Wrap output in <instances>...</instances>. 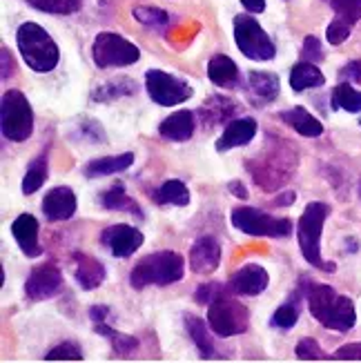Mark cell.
Wrapping results in <instances>:
<instances>
[{
    "instance_id": "cell-1",
    "label": "cell",
    "mask_w": 361,
    "mask_h": 363,
    "mask_svg": "<svg viewBox=\"0 0 361 363\" xmlns=\"http://www.w3.org/2000/svg\"><path fill=\"white\" fill-rule=\"evenodd\" d=\"M185 272V261L177 252H154L140 259L130 272L132 288L143 290L148 286H172L183 279Z\"/></svg>"
},
{
    "instance_id": "cell-2",
    "label": "cell",
    "mask_w": 361,
    "mask_h": 363,
    "mask_svg": "<svg viewBox=\"0 0 361 363\" xmlns=\"http://www.w3.org/2000/svg\"><path fill=\"white\" fill-rule=\"evenodd\" d=\"M16 43H18L21 56L29 69L47 74L58 65V45L38 23H23L16 31Z\"/></svg>"
},
{
    "instance_id": "cell-3",
    "label": "cell",
    "mask_w": 361,
    "mask_h": 363,
    "mask_svg": "<svg viewBox=\"0 0 361 363\" xmlns=\"http://www.w3.org/2000/svg\"><path fill=\"white\" fill-rule=\"evenodd\" d=\"M328 216V205L326 203H308L306 210L299 218V225H296V236H299V247L304 259L319 267L323 272H335V263H328L321 257V232L323 223Z\"/></svg>"
},
{
    "instance_id": "cell-4",
    "label": "cell",
    "mask_w": 361,
    "mask_h": 363,
    "mask_svg": "<svg viewBox=\"0 0 361 363\" xmlns=\"http://www.w3.org/2000/svg\"><path fill=\"white\" fill-rule=\"evenodd\" d=\"M0 128H3V136L13 143H23L34 132V112L23 91H5L0 103Z\"/></svg>"
},
{
    "instance_id": "cell-5",
    "label": "cell",
    "mask_w": 361,
    "mask_h": 363,
    "mask_svg": "<svg viewBox=\"0 0 361 363\" xmlns=\"http://www.w3.org/2000/svg\"><path fill=\"white\" fill-rule=\"evenodd\" d=\"M91 58L96 62V67L107 69V67H128L140 58V50L130 43L128 38H123L112 31H103L91 45Z\"/></svg>"
},
{
    "instance_id": "cell-6",
    "label": "cell",
    "mask_w": 361,
    "mask_h": 363,
    "mask_svg": "<svg viewBox=\"0 0 361 363\" xmlns=\"http://www.w3.org/2000/svg\"><path fill=\"white\" fill-rule=\"evenodd\" d=\"M208 323L218 337L243 335L250 323V312L243 303L234 301L232 296L218 294L208 308Z\"/></svg>"
},
{
    "instance_id": "cell-7",
    "label": "cell",
    "mask_w": 361,
    "mask_h": 363,
    "mask_svg": "<svg viewBox=\"0 0 361 363\" xmlns=\"http://www.w3.org/2000/svg\"><path fill=\"white\" fill-rule=\"evenodd\" d=\"M234 40L243 56L250 60H270L277 54L272 38L252 16H237L234 18Z\"/></svg>"
},
{
    "instance_id": "cell-8",
    "label": "cell",
    "mask_w": 361,
    "mask_h": 363,
    "mask_svg": "<svg viewBox=\"0 0 361 363\" xmlns=\"http://www.w3.org/2000/svg\"><path fill=\"white\" fill-rule=\"evenodd\" d=\"M232 225L250 236H290L292 220L290 218H274L255 208H237L232 210Z\"/></svg>"
},
{
    "instance_id": "cell-9",
    "label": "cell",
    "mask_w": 361,
    "mask_h": 363,
    "mask_svg": "<svg viewBox=\"0 0 361 363\" xmlns=\"http://www.w3.org/2000/svg\"><path fill=\"white\" fill-rule=\"evenodd\" d=\"M145 87H148L150 99L156 105H163V107L181 105L192 96L190 85L181 81V78L172 76L167 72H161V69H150L145 74Z\"/></svg>"
},
{
    "instance_id": "cell-10",
    "label": "cell",
    "mask_w": 361,
    "mask_h": 363,
    "mask_svg": "<svg viewBox=\"0 0 361 363\" xmlns=\"http://www.w3.org/2000/svg\"><path fill=\"white\" fill-rule=\"evenodd\" d=\"M101 243L109 250V255H112V257L128 259V257L134 255L140 245H143V234H140V230H136L132 225L118 223V225L103 230Z\"/></svg>"
},
{
    "instance_id": "cell-11",
    "label": "cell",
    "mask_w": 361,
    "mask_h": 363,
    "mask_svg": "<svg viewBox=\"0 0 361 363\" xmlns=\"http://www.w3.org/2000/svg\"><path fill=\"white\" fill-rule=\"evenodd\" d=\"M62 288V274L56 265H38L25 281V294L31 301H43L58 294Z\"/></svg>"
},
{
    "instance_id": "cell-12",
    "label": "cell",
    "mask_w": 361,
    "mask_h": 363,
    "mask_svg": "<svg viewBox=\"0 0 361 363\" xmlns=\"http://www.w3.org/2000/svg\"><path fill=\"white\" fill-rule=\"evenodd\" d=\"M221 265V245L212 236H201L190 250V270L194 274H212Z\"/></svg>"
},
{
    "instance_id": "cell-13",
    "label": "cell",
    "mask_w": 361,
    "mask_h": 363,
    "mask_svg": "<svg viewBox=\"0 0 361 363\" xmlns=\"http://www.w3.org/2000/svg\"><path fill=\"white\" fill-rule=\"evenodd\" d=\"M268 283H270V277L265 272V267L250 263V265H243L239 272L232 274L230 290L241 296H257L268 288Z\"/></svg>"
},
{
    "instance_id": "cell-14",
    "label": "cell",
    "mask_w": 361,
    "mask_h": 363,
    "mask_svg": "<svg viewBox=\"0 0 361 363\" xmlns=\"http://www.w3.org/2000/svg\"><path fill=\"white\" fill-rule=\"evenodd\" d=\"M11 234L21 252L29 259H36L43 255V247L38 243V220L31 214H21L11 223Z\"/></svg>"
},
{
    "instance_id": "cell-15",
    "label": "cell",
    "mask_w": 361,
    "mask_h": 363,
    "mask_svg": "<svg viewBox=\"0 0 361 363\" xmlns=\"http://www.w3.org/2000/svg\"><path fill=\"white\" fill-rule=\"evenodd\" d=\"M257 136V121L243 116V118H234L228 123V128L223 130L221 138H218L216 150L218 152H228L234 147H243L248 145L250 140Z\"/></svg>"
},
{
    "instance_id": "cell-16",
    "label": "cell",
    "mask_w": 361,
    "mask_h": 363,
    "mask_svg": "<svg viewBox=\"0 0 361 363\" xmlns=\"http://www.w3.org/2000/svg\"><path fill=\"white\" fill-rule=\"evenodd\" d=\"M76 212V196L72 187H54L43 199V214L50 220H67Z\"/></svg>"
},
{
    "instance_id": "cell-17",
    "label": "cell",
    "mask_w": 361,
    "mask_h": 363,
    "mask_svg": "<svg viewBox=\"0 0 361 363\" xmlns=\"http://www.w3.org/2000/svg\"><path fill=\"white\" fill-rule=\"evenodd\" d=\"M74 279L83 290H96L105 281V267L94 257L76 252L74 255Z\"/></svg>"
},
{
    "instance_id": "cell-18",
    "label": "cell",
    "mask_w": 361,
    "mask_h": 363,
    "mask_svg": "<svg viewBox=\"0 0 361 363\" xmlns=\"http://www.w3.org/2000/svg\"><path fill=\"white\" fill-rule=\"evenodd\" d=\"M194 114L187 112V109H181V112H174L172 116H167L161 123V136L167 140H177V143H183V140H190L194 134Z\"/></svg>"
},
{
    "instance_id": "cell-19",
    "label": "cell",
    "mask_w": 361,
    "mask_h": 363,
    "mask_svg": "<svg viewBox=\"0 0 361 363\" xmlns=\"http://www.w3.org/2000/svg\"><path fill=\"white\" fill-rule=\"evenodd\" d=\"M279 76L270 72H250L248 74V89L257 103H272L279 96Z\"/></svg>"
},
{
    "instance_id": "cell-20",
    "label": "cell",
    "mask_w": 361,
    "mask_h": 363,
    "mask_svg": "<svg viewBox=\"0 0 361 363\" xmlns=\"http://www.w3.org/2000/svg\"><path fill=\"white\" fill-rule=\"evenodd\" d=\"M281 121H284L288 128H292L296 134L308 136V138H317L323 134V125L319 123V118H315L304 107L288 109V112L281 114Z\"/></svg>"
},
{
    "instance_id": "cell-21",
    "label": "cell",
    "mask_w": 361,
    "mask_h": 363,
    "mask_svg": "<svg viewBox=\"0 0 361 363\" xmlns=\"http://www.w3.org/2000/svg\"><path fill=\"white\" fill-rule=\"evenodd\" d=\"M357 321V312H355V306L348 296H337L335 306L328 312L326 321L321 323L323 328L328 330H337V333H346L350 330Z\"/></svg>"
},
{
    "instance_id": "cell-22",
    "label": "cell",
    "mask_w": 361,
    "mask_h": 363,
    "mask_svg": "<svg viewBox=\"0 0 361 363\" xmlns=\"http://www.w3.org/2000/svg\"><path fill=\"white\" fill-rule=\"evenodd\" d=\"M208 76H210V81L218 87H232V85L239 83V67L230 56L216 54L208 62Z\"/></svg>"
},
{
    "instance_id": "cell-23",
    "label": "cell",
    "mask_w": 361,
    "mask_h": 363,
    "mask_svg": "<svg viewBox=\"0 0 361 363\" xmlns=\"http://www.w3.org/2000/svg\"><path fill=\"white\" fill-rule=\"evenodd\" d=\"M132 163H134V154L130 152L118 154V156H105V159H96L85 165V177L99 179L107 174H118V172L132 167Z\"/></svg>"
},
{
    "instance_id": "cell-24",
    "label": "cell",
    "mask_w": 361,
    "mask_h": 363,
    "mask_svg": "<svg viewBox=\"0 0 361 363\" xmlns=\"http://www.w3.org/2000/svg\"><path fill=\"white\" fill-rule=\"evenodd\" d=\"M326 83V76L321 74V69L315 65V62H296L290 72V87L294 91H306L312 87H321Z\"/></svg>"
},
{
    "instance_id": "cell-25",
    "label": "cell",
    "mask_w": 361,
    "mask_h": 363,
    "mask_svg": "<svg viewBox=\"0 0 361 363\" xmlns=\"http://www.w3.org/2000/svg\"><path fill=\"white\" fill-rule=\"evenodd\" d=\"M337 292L331 288V286H312L308 290V306H310V314L315 317L319 323L326 321L328 312H331V308L335 306L337 301Z\"/></svg>"
},
{
    "instance_id": "cell-26",
    "label": "cell",
    "mask_w": 361,
    "mask_h": 363,
    "mask_svg": "<svg viewBox=\"0 0 361 363\" xmlns=\"http://www.w3.org/2000/svg\"><path fill=\"white\" fill-rule=\"evenodd\" d=\"M185 328H187V335L194 341V345L199 348L203 359H210L214 357V345L212 339L208 337V325L201 317H194V314H187L185 317Z\"/></svg>"
},
{
    "instance_id": "cell-27",
    "label": "cell",
    "mask_w": 361,
    "mask_h": 363,
    "mask_svg": "<svg viewBox=\"0 0 361 363\" xmlns=\"http://www.w3.org/2000/svg\"><path fill=\"white\" fill-rule=\"evenodd\" d=\"M156 201L161 205H179V208H185L190 203V189L181 181H165L156 189Z\"/></svg>"
},
{
    "instance_id": "cell-28",
    "label": "cell",
    "mask_w": 361,
    "mask_h": 363,
    "mask_svg": "<svg viewBox=\"0 0 361 363\" xmlns=\"http://www.w3.org/2000/svg\"><path fill=\"white\" fill-rule=\"evenodd\" d=\"M103 205L107 210H118V212H130V214H138L140 208L136 205V201H132L128 196V192H125L123 183H116L107 189V192L103 194Z\"/></svg>"
},
{
    "instance_id": "cell-29",
    "label": "cell",
    "mask_w": 361,
    "mask_h": 363,
    "mask_svg": "<svg viewBox=\"0 0 361 363\" xmlns=\"http://www.w3.org/2000/svg\"><path fill=\"white\" fill-rule=\"evenodd\" d=\"M333 107L346 109V112H350V114L361 112V91L348 83L337 85L333 91Z\"/></svg>"
},
{
    "instance_id": "cell-30",
    "label": "cell",
    "mask_w": 361,
    "mask_h": 363,
    "mask_svg": "<svg viewBox=\"0 0 361 363\" xmlns=\"http://www.w3.org/2000/svg\"><path fill=\"white\" fill-rule=\"evenodd\" d=\"M45 181H47V156H38V159L27 167V174L23 179V194L38 192Z\"/></svg>"
},
{
    "instance_id": "cell-31",
    "label": "cell",
    "mask_w": 361,
    "mask_h": 363,
    "mask_svg": "<svg viewBox=\"0 0 361 363\" xmlns=\"http://www.w3.org/2000/svg\"><path fill=\"white\" fill-rule=\"evenodd\" d=\"M96 333H99V335H105L109 341H112L114 350H116L121 357H130V354L136 350V345H138V341H136L134 337H130V335H121V333H116V330L109 328L107 323H96Z\"/></svg>"
},
{
    "instance_id": "cell-32",
    "label": "cell",
    "mask_w": 361,
    "mask_h": 363,
    "mask_svg": "<svg viewBox=\"0 0 361 363\" xmlns=\"http://www.w3.org/2000/svg\"><path fill=\"white\" fill-rule=\"evenodd\" d=\"M136 91V85L130 78H118V81H112V83H105L103 87H99L94 91V99L96 101H114V99H121V96H130V94Z\"/></svg>"
},
{
    "instance_id": "cell-33",
    "label": "cell",
    "mask_w": 361,
    "mask_h": 363,
    "mask_svg": "<svg viewBox=\"0 0 361 363\" xmlns=\"http://www.w3.org/2000/svg\"><path fill=\"white\" fill-rule=\"evenodd\" d=\"M132 16L138 21V23H143L148 27H154V29H163L170 25V13L159 9V7H145V5H140V7H134L132 9Z\"/></svg>"
},
{
    "instance_id": "cell-34",
    "label": "cell",
    "mask_w": 361,
    "mask_h": 363,
    "mask_svg": "<svg viewBox=\"0 0 361 363\" xmlns=\"http://www.w3.org/2000/svg\"><path fill=\"white\" fill-rule=\"evenodd\" d=\"M27 3L47 13H74L81 9L83 0H27Z\"/></svg>"
},
{
    "instance_id": "cell-35",
    "label": "cell",
    "mask_w": 361,
    "mask_h": 363,
    "mask_svg": "<svg viewBox=\"0 0 361 363\" xmlns=\"http://www.w3.org/2000/svg\"><path fill=\"white\" fill-rule=\"evenodd\" d=\"M333 9L337 18L346 21L348 25L361 21V0H333Z\"/></svg>"
},
{
    "instance_id": "cell-36",
    "label": "cell",
    "mask_w": 361,
    "mask_h": 363,
    "mask_svg": "<svg viewBox=\"0 0 361 363\" xmlns=\"http://www.w3.org/2000/svg\"><path fill=\"white\" fill-rule=\"evenodd\" d=\"M296 321H299V306H296L294 301L284 303L274 312V317H272V325L274 328H284V330L292 328Z\"/></svg>"
},
{
    "instance_id": "cell-37",
    "label": "cell",
    "mask_w": 361,
    "mask_h": 363,
    "mask_svg": "<svg viewBox=\"0 0 361 363\" xmlns=\"http://www.w3.org/2000/svg\"><path fill=\"white\" fill-rule=\"evenodd\" d=\"M296 359H301V361H323V359H333V357H328L321 348H319V343L315 339H301L299 343H296V350H294Z\"/></svg>"
},
{
    "instance_id": "cell-38",
    "label": "cell",
    "mask_w": 361,
    "mask_h": 363,
    "mask_svg": "<svg viewBox=\"0 0 361 363\" xmlns=\"http://www.w3.org/2000/svg\"><path fill=\"white\" fill-rule=\"evenodd\" d=\"M45 359L47 361H81L83 359V352H81V348H78L76 343H60V345H56L54 350H50L45 354Z\"/></svg>"
},
{
    "instance_id": "cell-39",
    "label": "cell",
    "mask_w": 361,
    "mask_h": 363,
    "mask_svg": "<svg viewBox=\"0 0 361 363\" xmlns=\"http://www.w3.org/2000/svg\"><path fill=\"white\" fill-rule=\"evenodd\" d=\"M350 27H352V25H348L346 21H341V18L333 21L331 25H328V31H326L328 43H331V45H341L343 40H348V36H350Z\"/></svg>"
},
{
    "instance_id": "cell-40",
    "label": "cell",
    "mask_w": 361,
    "mask_h": 363,
    "mask_svg": "<svg viewBox=\"0 0 361 363\" xmlns=\"http://www.w3.org/2000/svg\"><path fill=\"white\" fill-rule=\"evenodd\" d=\"M301 56L304 60L308 62H319L323 58V50H321V43L317 36H308L304 40V50H301Z\"/></svg>"
},
{
    "instance_id": "cell-41",
    "label": "cell",
    "mask_w": 361,
    "mask_h": 363,
    "mask_svg": "<svg viewBox=\"0 0 361 363\" xmlns=\"http://www.w3.org/2000/svg\"><path fill=\"white\" fill-rule=\"evenodd\" d=\"M218 294H223V288L218 286V283H206V286H201L196 290V303H201V306L212 303Z\"/></svg>"
},
{
    "instance_id": "cell-42",
    "label": "cell",
    "mask_w": 361,
    "mask_h": 363,
    "mask_svg": "<svg viewBox=\"0 0 361 363\" xmlns=\"http://www.w3.org/2000/svg\"><path fill=\"white\" fill-rule=\"evenodd\" d=\"M337 361H361V343H348L341 345V348L333 354Z\"/></svg>"
},
{
    "instance_id": "cell-43",
    "label": "cell",
    "mask_w": 361,
    "mask_h": 363,
    "mask_svg": "<svg viewBox=\"0 0 361 363\" xmlns=\"http://www.w3.org/2000/svg\"><path fill=\"white\" fill-rule=\"evenodd\" d=\"M346 78H350V81H355V83H361V60H352V62H348L346 67H343V72H341Z\"/></svg>"
},
{
    "instance_id": "cell-44",
    "label": "cell",
    "mask_w": 361,
    "mask_h": 363,
    "mask_svg": "<svg viewBox=\"0 0 361 363\" xmlns=\"http://www.w3.org/2000/svg\"><path fill=\"white\" fill-rule=\"evenodd\" d=\"M0 58H3V81H7L9 74L13 72V60H11V56H9V50H7V47H3V50H0Z\"/></svg>"
},
{
    "instance_id": "cell-45",
    "label": "cell",
    "mask_w": 361,
    "mask_h": 363,
    "mask_svg": "<svg viewBox=\"0 0 361 363\" xmlns=\"http://www.w3.org/2000/svg\"><path fill=\"white\" fill-rule=\"evenodd\" d=\"M107 314H109V308H105V306H94L89 310V317L94 319V323H105L107 321Z\"/></svg>"
},
{
    "instance_id": "cell-46",
    "label": "cell",
    "mask_w": 361,
    "mask_h": 363,
    "mask_svg": "<svg viewBox=\"0 0 361 363\" xmlns=\"http://www.w3.org/2000/svg\"><path fill=\"white\" fill-rule=\"evenodd\" d=\"M241 5L248 9V11H252V13H261L265 9V0H241Z\"/></svg>"
},
{
    "instance_id": "cell-47",
    "label": "cell",
    "mask_w": 361,
    "mask_h": 363,
    "mask_svg": "<svg viewBox=\"0 0 361 363\" xmlns=\"http://www.w3.org/2000/svg\"><path fill=\"white\" fill-rule=\"evenodd\" d=\"M228 187H230V192L237 199H248V189H245V185L241 181H232Z\"/></svg>"
},
{
    "instance_id": "cell-48",
    "label": "cell",
    "mask_w": 361,
    "mask_h": 363,
    "mask_svg": "<svg viewBox=\"0 0 361 363\" xmlns=\"http://www.w3.org/2000/svg\"><path fill=\"white\" fill-rule=\"evenodd\" d=\"M294 192H286V196H277L274 199V205H290L292 201H294Z\"/></svg>"
},
{
    "instance_id": "cell-49",
    "label": "cell",
    "mask_w": 361,
    "mask_h": 363,
    "mask_svg": "<svg viewBox=\"0 0 361 363\" xmlns=\"http://www.w3.org/2000/svg\"><path fill=\"white\" fill-rule=\"evenodd\" d=\"M359 194H361V183H359Z\"/></svg>"
}]
</instances>
